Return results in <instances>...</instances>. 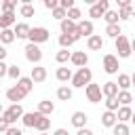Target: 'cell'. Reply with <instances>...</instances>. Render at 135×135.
I'll list each match as a JSON object with an SVG mask.
<instances>
[{
  "label": "cell",
  "mask_w": 135,
  "mask_h": 135,
  "mask_svg": "<svg viewBox=\"0 0 135 135\" xmlns=\"http://www.w3.org/2000/svg\"><path fill=\"white\" fill-rule=\"evenodd\" d=\"M120 34H122V30H120V25H118V23H114V25H105V36H110V38H114V40H116Z\"/></svg>",
  "instance_id": "34"
},
{
  "label": "cell",
  "mask_w": 135,
  "mask_h": 135,
  "mask_svg": "<svg viewBox=\"0 0 135 135\" xmlns=\"http://www.w3.org/2000/svg\"><path fill=\"white\" fill-rule=\"evenodd\" d=\"M38 118H40V114H38V112H23L21 122H23V127L34 129V124H36V120H38Z\"/></svg>",
  "instance_id": "21"
},
{
  "label": "cell",
  "mask_w": 135,
  "mask_h": 135,
  "mask_svg": "<svg viewBox=\"0 0 135 135\" xmlns=\"http://www.w3.org/2000/svg\"><path fill=\"white\" fill-rule=\"evenodd\" d=\"M89 82H93V72H91V68H78L76 74H72V86L84 89Z\"/></svg>",
  "instance_id": "1"
},
{
  "label": "cell",
  "mask_w": 135,
  "mask_h": 135,
  "mask_svg": "<svg viewBox=\"0 0 135 135\" xmlns=\"http://www.w3.org/2000/svg\"><path fill=\"white\" fill-rule=\"evenodd\" d=\"M4 135H23V131H21L19 127H15V124H13V127H8V129L4 131Z\"/></svg>",
  "instance_id": "42"
},
{
  "label": "cell",
  "mask_w": 135,
  "mask_h": 135,
  "mask_svg": "<svg viewBox=\"0 0 135 135\" xmlns=\"http://www.w3.org/2000/svg\"><path fill=\"white\" fill-rule=\"evenodd\" d=\"M25 59L30 61V63H34V65H40V61H42V51H40V46H36V44H25Z\"/></svg>",
  "instance_id": "6"
},
{
  "label": "cell",
  "mask_w": 135,
  "mask_h": 135,
  "mask_svg": "<svg viewBox=\"0 0 135 135\" xmlns=\"http://www.w3.org/2000/svg\"><path fill=\"white\" fill-rule=\"evenodd\" d=\"M118 57L116 55H112V53H108V55H103V72L105 74H118Z\"/></svg>",
  "instance_id": "8"
},
{
  "label": "cell",
  "mask_w": 135,
  "mask_h": 135,
  "mask_svg": "<svg viewBox=\"0 0 135 135\" xmlns=\"http://www.w3.org/2000/svg\"><path fill=\"white\" fill-rule=\"evenodd\" d=\"M74 42H76V40H74L72 36H68V34H59V46H61V49H70Z\"/></svg>",
  "instance_id": "38"
},
{
  "label": "cell",
  "mask_w": 135,
  "mask_h": 135,
  "mask_svg": "<svg viewBox=\"0 0 135 135\" xmlns=\"http://www.w3.org/2000/svg\"><path fill=\"white\" fill-rule=\"evenodd\" d=\"M6 68H8V65H6L4 61H0V78H4V76H6Z\"/></svg>",
  "instance_id": "45"
},
{
  "label": "cell",
  "mask_w": 135,
  "mask_h": 135,
  "mask_svg": "<svg viewBox=\"0 0 135 135\" xmlns=\"http://www.w3.org/2000/svg\"><path fill=\"white\" fill-rule=\"evenodd\" d=\"M19 15H21V17H25V19H27V17H34V15H36V8H34V4H30V2H23V4H21V8H19Z\"/></svg>",
  "instance_id": "31"
},
{
  "label": "cell",
  "mask_w": 135,
  "mask_h": 135,
  "mask_svg": "<svg viewBox=\"0 0 135 135\" xmlns=\"http://www.w3.org/2000/svg\"><path fill=\"white\" fill-rule=\"evenodd\" d=\"M101 124L108 127V129H112L116 124V112H103L101 114Z\"/></svg>",
  "instance_id": "28"
},
{
  "label": "cell",
  "mask_w": 135,
  "mask_h": 135,
  "mask_svg": "<svg viewBox=\"0 0 135 135\" xmlns=\"http://www.w3.org/2000/svg\"><path fill=\"white\" fill-rule=\"evenodd\" d=\"M0 82H2V78H0Z\"/></svg>",
  "instance_id": "51"
},
{
  "label": "cell",
  "mask_w": 135,
  "mask_h": 135,
  "mask_svg": "<svg viewBox=\"0 0 135 135\" xmlns=\"http://www.w3.org/2000/svg\"><path fill=\"white\" fill-rule=\"evenodd\" d=\"M38 114H42V116H51L53 112H55V103L51 101V99H42V101H38V110H36Z\"/></svg>",
  "instance_id": "18"
},
{
  "label": "cell",
  "mask_w": 135,
  "mask_h": 135,
  "mask_svg": "<svg viewBox=\"0 0 135 135\" xmlns=\"http://www.w3.org/2000/svg\"><path fill=\"white\" fill-rule=\"evenodd\" d=\"M86 122H89L86 112H74V114H72V124H74L76 129H84Z\"/></svg>",
  "instance_id": "19"
},
{
  "label": "cell",
  "mask_w": 135,
  "mask_h": 135,
  "mask_svg": "<svg viewBox=\"0 0 135 135\" xmlns=\"http://www.w3.org/2000/svg\"><path fill=\"white\" fill-rule=\"evenodd\" d=\"M70 61H72L76 68H86V63H89V55H86L84 51H74V53L70 55Z\"/></svg>",
  "instance_id": "12"
},
{
  "label": "cell",
  "mask_w": 135,
  "mask_h": 135,
  "mask_svg": "<svg viewBox=\"0 0 135 135\" xmlns=\"http://www.w3.org/2000/svg\"><path fill=\"white\" fill-rule=\"evenodd\" d=\"M86 49H89V51H101V49H103V38H101L99 34L89 36V38H86Z\"/></svg>",
  "instance_id": "17"
},
{
  "label": "cell",
  "mask_w": 135,
  "mask_h": 135,
  "mask_svg": "<svg viewBox=\"0 0 135 135\" xmlns=\"http://www.w3.org/2000/svg\"><path fill=\"white\" fill-rule=\"evenodd\" d=\"M13 34H15V38H27V34H30V25H27L25 21H21V23H15V27H13Z\"/></svg>",
  "instance_id": "22"
},
{
  "label": "cell",
  "mask_w": 135,
  "mask_h": 135,
  "mask_svg": "<svg viewBox=\"0 0 135 135\" xmlns=\"http://www.w3.org/2000/svg\"><path fill=\"white\" fill-rule=\"evenodd\" d=\"M15 6H17V0H4L2 2V13H15Z\"/></svg>",
  "instance_id": "40"
},
{
  "label": "cell",
  "mask_w": 135,
  "mask_h": 135,
  "mask_svg": "<svg viewBox=\"0 0 135 135\" xmlns=\"http://www.w3.org/2000/svg\"><path fill=\"white\" fill-rule=\"evenodd\" d=\"M116 93H118V86H116V82H112V80H108V82H103L101 84V95L108 99V97H116Z\"/></svg>",
  "instance_id": "20"
},
{
  "label": "cell",
  "mask_w": 135,
  "mask_h": 135,
  "mask_svg": "<svg viewBox=\"0 0 135 135\" xmlns=\"http://www.w3.org/2000/svg\"><path fill=\"white\" fill-rule=\"evenodd\" d=\"M2 112H4V105H2V103H0V114H2Z\"/></svg>",
  "instance_id": "49"
},
{
  "label": "cell",
  "mask_w": 135,
  "mask_h": 135,
  "mask_svg": "<svg viewBox=\"0 0 135 135\" xmlns=\"http://www.w3.org/2000/svg\"><path fill=\"white\" fill-rule=\"evenodd\" d=\"M116 101H118V105H131V101H133L131 91H118L116 93Z\"/></svg>",
  "instance_id": "24"
},
{
  "label": "cell",
  "mask_w": 135,
  "mask_h": 135,
  "mask_svg": "<svg viewBox=\"0 0 135 135\" xmlns=\"http://www.w3.org/2000/svg\"><path fill=\"white\" fill-rule=\"evenodd\" d=\"M131 76L129 74H118V82H116V86H118V91H129V86H131Z\"/></svg>",
  "instance_id": "27"
},
{
  "label": "cell",
  "mask_w": 135,
  "mask_h": 135,
  "mask_svg": "<svg viewBox=\"0 0 135 135\" xmlns=\"http://www.w3.org/2000/svg\"><path fill=\"white\" fill-rule=\"evenodd\" d=\"M49 127H51V118H46V116H42V114H40V118L36 120L34 129H36L38 133H46V131H49Z\"/></svg>",
  "instance_id": "25"
},
{
  "label": "cell",
  "mask_w": 135,
  "mask_h": 135,
  "mask_svg": "<svg viewBox=\"0 0 135 135\" xmlns=\"http://www.w3.org/2000/svg\"><path fill=\"white\" fill-rule=\"evenodd\" d=\"M70 55H72V51H68V49H61V51H57V55H55V61L57 63H68L70 61Z\"/></svg>",
  "instance_id": "35"
},
{
  "label": "cell",
  "mask_w": 135,
  "mask_h": 135,
  "mask_svg": "<svg viewBox=\"0 0 135 135\" xmlns=\"http://www.w3.org/2000/svg\"><path fill=\"white\" fill-rule=\"evenodd\" d=\"M112 135H131V129H129V124H124V122H116V124L112 127Z\"/></svg>",
  "instance_id": "32"
},
{
  "label": "cell",
  "mask_w": 135,
  "mask_h": 135,
  "mask_svg": "<svg viewBox=\"0 0 135 135\" xmlns=\"http://www.w3.org/2000/svg\"><path fill=\"white\" fill-rule=\"evenodd\" d=\"M76 30H78V34H80V38L84 36V38H89V36H93V21L91 19H82V21H78L76 23Z\"/></svg>",
  "instance_id": "11"
},
{
  "label": "cell",
  "mask_w": 135,
  "mask_h": 135,
  "mask_svg": "<svg viewBox=\"0 0 135 135\" xmlns=\"http://www.w3.org/2000/svg\"><path fill=\"white\" fill-rule=\"evenodd\" d=\"M120 105H118V101H116V97H108L105 99V112H116Z\"/></svg>",
  "instance_id": "39"
},
{
  "label": "cell",
  "mask_w": 135,
  "mask_h": 135,
  "mask_svg": "<svg viewBox=\"0 0 135 135\" xmlns=\"http://www.w3.org/2000/svg\"><path fill=\"white\" fill-rule=\"evenodd\" d=\"M72 95H74V93H72V89H70L68 84H63V86L57 89V99H61V101H70Z\"/></svg>",
  "instance_id": "30"
},
{
  "label": "cell",
  "mask_w": 135,
  "mask_h": 135,
  "mask_svg": "<svg viewBox=\"0 0 135 135\" xmlns=\"http://www.w3.org/2000/svg\"><path fill=\"white\" fill-rule=\"evenodd\" d=\"M55 76H57V80L59 82H68V80H72V70L70 68H57V72H55Z\"/></svg>",
  "instance_id": "26"
},
{
  "label": "cell",
  "mask_w": 135,
  "mask_h": 135,
  "mask_svg": "<svg viewBox=\"0 0 135 135\" xmlns=\"http://www.w3.org/2000/svg\"><path fill=\"white\" fill-rule=\"evenodd\" d=\"M76 135H93V131L84 127V129H78V133H76Z\"/></svg>",
  "instance_id": "47"
},
{
  "label": "cell",
  "mask_w": 135,
  "mask_h": 135,
  "mask_svg": "<svg viewBox=\"0 0 135 135\" xmlns=\"http://www.w3.org/2000/svg\"><path fill=\"white\" fill-rule=\"evenodd\" d=\"M17 86H19V89L27 95V93L34 89V82H32V78H30V76H21V78L17 80Z\"/></svg>",
  "instance_id": "23"
},
{
  "label": "cell",
  "mask_w": 135,
  "mask_h": 135,
  "mask_svg": "<svg viewBox=\"0 0 135 135\" xmlns=\"http://www.w3.org/2000/svg\"><path fill=\"white\" fill-rule=\"evenodd\" d=\"M51 13H53V17H55V19H59V21H63V19H65V11H63L61 6H57V8H53Z\"/></svg>",
  "instance_id": "41"
},
{
  "label": "cell",
  "mask_w": 135,
  "mask_h": 135,
  "mask_svg": "<svg viewBox=\"0 0 135 135\" xmlns=\"http://www.w3.org/2000/svg\"><path fill=\"white\" fill-rule=\"evenodd\" d=\"M6 55H8L6 46H2V44H0V61H4V59H6Z\"/></svg>",
  "instance_id": "46"
},
{
  "label": "cell",
  "mask_w": 135,
  "mask_h": 135,
  "mask_svg": "<svg viewBox=\"0 0 135 135\" xmlns=\"http://www.w3.org/2000/svg\"><path fill=\"white\" fill-rule=\"evenodd\" d=\"M118 2V19H122V21H127V19H131V15H133V4H131V0H116Z\"/></svg>",
  "instance_id": "10"
},
{
  "label": "cell",
  "mask_w": 135,
  "mask_h": 135,
  "mask_svg": "<svg viewBox=\"0 0 135 135\" xmlns=\"http://www.w3.org/2000/svg\"><path fill=\"white\" fill-rule=\"evenodd\" d=\"M6 76H8V78H13V80H19V78H21V68H19L17 63L8 65V68H6Z\"/></svg>",
  "instance_id": "36"
},
{
  "label": "cell",
  "mask_w": 135,
  "mask_h": 135,
  "mask_svg": "<svg viewBox=\"0 0 135 135\" xmlns=\"http://www.w3.org/2000/svg\"><path fill=\"white\" fill-rule=\"evenodd\" d=\"M30 78H32V82H44L46 80V68L44 65H34L32 72H30Z\"/></svg>",
  "instance_id": "14"
},
{
  "label": "cell",
  "mask_w": 135,
  "mask_h": 135,
  "mask_svg": "<svg viewBox=\"0 0 135 135\" xmlns=\"http://www.w3.org/2000/svg\"><path fill=\"white\" fill-rule=\"evenodd\" d=\"M103 19H105L108 25L118 23V11H105V13H103Z\"/></svg>",
  "instance_id": "37"
},
{
  "label": "cell",
  "mask_w": 135,
  "mask_h": 135,
  "mask_svg": "<svg viewBox=\"0 0 135 135\" xmlns=\"http://www.w3.org/2000/svg\"><path fill=\"white\" fill-rule=\"evenodd\" d=\"M0 116H2L11 127H13L17 120H21V116H23V108H21V103H11V105H8Z\"/></svg>",
  "instance_id": "3"
},
{
  "label": "cell",
  "mask_w": 135,
  "mask_h": 135,
  "mask_svg": "<svg viewBox=\"0 0 135 135\" xmlns=\"http://www.w3.org/2000/svg\"><path fill=\"white\" fill-rule=\"evenodd\" d=\"M84 95H86V99L91 101V103H99L101 101V86L99 84H95V82H89L86 86H84Z\"/></svg>",
  "instance_id": "7"
},
{
  "label": "cell",
  "mask_w": 135,
  "mask_h": 135,
  "mask_svg": "<svg viewBox=\"0 0 135 135\" xmlns=\"http://www.w3.org/2000/svg\"><path fill=\"white\" fill-rule=\"evenodd\" d=\"M105 11H110V2L108 0H95L91 4V8H89V17L91 19H99V17H103Z\"/></svg>",
  "instance_id": "5"
},
{
  "label": "cell",
  "mask_w": 135,
  "mask_h": 135,
  "mask_svg": "<svg viewBox=\"0 0 135 135\" xmlns=\"http://www.w3.org/2000/svg\"><path fill=\"white\" fill-rule=\"evenodd\" d=\"M114 44H116V51H118V57H122V59H127V57H131V40L124 36V34H120L116 40H114Z\"/></svg>",
  "instance_id": "4"
},
{
  "label": "cell",
  "mask_w": 135,
  "mask_h": 135,
  "mask_svg": "<svg viewBox=\"0 0 135 135\" xmlns=\"http://www.w3.org/2000/svg\"><path fill=\"white\" fill-rule=\"evenodd\" d=\"M59 30H61V34H68V36H72L74 40H80V34H78V30H76V23H74V21H70V19L59 21Z\"/></svg>",
  "instance_id": "9"
},
{
  "label": "cell",
  "mask_w": 135,
  "mask_h": 135,
  "mask_svg": "<svg viewBox=\"0 0 135 135\" xmlns=\"http://www.w3.org/2000/svg\"><path fill=\"white\" fill-rule=\"evenodd\" d=\"M53 135H70V133H68V131H65V129H57V131H55V133H53Z\"/></svg>",
  "instance_id": "48"
},
{
  "label": "cell",
  "mask_w": 135,
  "mask_h": 135,
  "mask_svg": "<svg viewBox=\"0 0 135 135\" xmlns=\"http://www.w3.org/2000/svg\"><path fill=\"white\" fill-rule=\"evenodd\" d=\"M38 135H49V133H38Z\"/></svg>",
  "instance_id": "50"
},
{
  "label": "cell",
  "mask_w": 135,
  "mask_h": 135,
  "mask_svg": "<svg viewBox=\"0 0 135 135\" xmlns=\"http://www.w3.org/2000/svg\"><path fill=\"white\" fill-rule=\"evenodd\" d=\"M80 17H82V13H80L78 6H72L70 11H65V19H70V21H74V23H78Z\"/></svg>",
  "instance_id": "33"
},
{
  "label": "cell",
  "mask_w": 135,
  "mask_h": 135,
  "mask_svg": "<svg viewBox=\"0 0 135 135\" xmlns=\"http://www.w3.org/2000/svg\"><path fill=\"white\" fill-rule=\"evenodd\" d=\"M11 42H15L13 27H11V30H0V44H2V46H6V44H11Z\"/></svg>",
  "instance_id": "29"
},
{
  "label": "cell",
  "mask_w": 135,
  "mask_h": 135,
  "mask_svg": "<svg viewBox=\"0 0 135 135\" xmlns=\"http://www.w3.org/2000/svg\"><path fill=\"white\" fill-rule=\"evenodd\" d=\"M8 127H11V124H8V122H6V120H4L2 116H0V133H4V131H6Z\"/></svg>",
  "instance_id": "44"
},
{
  "label": "cell",
  "mask_w": 135,
  "mask_h": 135,
  "mask_svg": "<svg viewBox=\"0 0 135 135\" xmlns=\"http://www.w3.org/2000/svg\"><path fill=\"white\" fill-rule=\"evenodd\" d=\"M133 118V110H131V105H120L118 110H116V122H129Z\"/></svg>",
  "instance_id": "13"
},
{
  "label": "cell",
  "mask_w": 135,
  "mask_h": 135,
  "mask_svg": "<svg viewBox=\"0 0 135 135\" xmlns=\"http://www.w3.org/2000/svg\"><path fill=\"white\" fill-rule=\"evenodd\" d=\"M44 6H46L49 11H53V8L59 6V2H57V0H44Z\"/></svg>",
  "instance_id": "43"
},
{
  "label": "cell",
  "mask_w": 135,
  "mask_h": 135,
  "mask_svg": "<svg viewBox=\"0 0 135 135\" xmlns=\"http://www.w3.org/2000/svg\"><path fill=\"white\" fill-rule=\"evenodd\" d=\"M23 97H25V93H23V91H21L17 84H13L11 89H6V99H8V101H13V103H19Z\"/></svg>",
  "instance_id": "15"
},
{
  "label": "cell",
  "mask_w": 135,
  "mask_h": 135,
  "mask_svg": "<svg viewBox=\"0 0 135 135\" xmlns=\"http://www.w3.org/2000/svg\"><path fill=\"white\" fill-rule=\"evenodd\" d=\"M17 23V15L15 13H2L0 15V30H11Z\"/></svg>",
  "instance_id": "16"
},
{
  "label": "cell",
  "mask_w": 135,
  "mask_h": 135,
  "mask_svg": "<svg viewBox=\"0 0 135 135\" xmlns=\"http://www.w3.org/2000/svg\"><path fill=\"white\" fill-rule=\"evenodd\" d=\"M51 38V32L46 30V27H42V25H36V27H30V34H27V40H30V44H36V46H40L42 42H46Z\"/></svg>",
  "instance_id": "2"
}]
</instances>
